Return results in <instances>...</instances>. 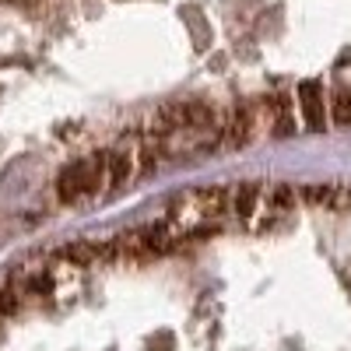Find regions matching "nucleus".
<instances>
[{"instance_id":"nucleus-8","label":"nucleus","mask_w":351,"mask_h":351,"mask_svg":"<svg viewBox=\"0 0 351 351\" xmlns=\"http://www.w3.org/2000/svg\"><path fill=\"white\" fill-rule=\"evenodd\" d=\"M260 200H263V186L260 183H239L232 190V215H236L239 225H256V215H260Z\"/></svg>"},{"instance_id":"nucleus-6","label":"nucleus","mask_w":351,"mask_h":351,"mask_svg":"<svg viewBox=\"0 0 351 351\" xmlns=\"http://www.w3.org/2000/svg\"><path fill=\"white\" fill-rule=\"evenodd\" d=\"M299 204V186H288V183H278L271 190H263V200H260V228H274L278 221H285Z\"/></svg>"},{"instance_id":"nucleus-3","label":"nucleus","mask_w":351,"mask_h":351,"mask_svg":"<svg viewBox=\"0 0 351 351\" xmlns=\"http://www.w3.org/2000/svg\"><path fill=\"white\" fill-rule=\"evenodd\" d=\"M263 127V102L260 99H246V102H236L228 109V116L221 120V130H218V144L225 148H246V144L256 141V130ZM267 130V127H263Z\"/></svg>"},{"instance_id":"nucleus-1","label":"nucleus","mask_w":351,"mask_h":351,"mask_svg":"<svg viewBox=\"0 0 351 351\" xmlns=\"http://www.w3.org/2000/svg\"><path fill=\"white\" fill-rule=\"evenodd\" d=\"M218 130H221V116L215 106L208 102H169L155 112L152 123V137H180V134H193V137H211L218 144Z\"/></svg>"},{"instance_id":"nucleus-4","label":"nucleus","mask_w":351,"mask_h":351,"mask_svg":"<svg viewBox=\"0 0 351 351\" xmlns=\"http://www.w3.org/2000/svg\"><path fill=\"white\" fill-rule=\"evenodd\" d=\"M260 102H263V127H267L271 137L285 141L299 134V106L288 88H278V92L263 95Z\"/></svg>"},{"instance_id":"nucleus-5","label":"nucleus","mask_w":351,"mask_h":351,"mask_svg":"<svg viewBox=\"0 0 351 351\" xmlns=\"http://www.w3.org/2000/svg\"><path fill=\"white\" fill-rule=\"evenodd\" d=\"M295 106H299V123L313 134L327 130V92L319 81H302L295 92Z\"/></svg>"},{"instance_id":"nucleus-2","label":"nucleus","mask_w":351,"mask_h":351,"mask_svg":"<svg viewBox=\"0 0 351 351\" xmlns=\"http://www.w3.org/2000/svg\"><path fill=\"white\" fill-rule=\"evenodd\" d=\"M102 186H106L102 155L77 158V162L64 165L60 176H56V197H60V204H77L84 197H95V193H102Z\"/></svg>"},{"instance_id":"nucleus-7","label":"nucleus","mask_w":351,"mask_h":351,"mask_svg":"<svg viewBox=\"0 0 351 351\" xmlns=\"http://www.w3.org/2000/svg\"><path fill=\"white\" fill-rule=\"evenodd\" d=\"M102 176H106V193H120L134 180V152L130 148H112L102 152Z\"/></svg>"},{"instance_id":"nucleus-11","label":"nucleus","mask_w":351,"mask_h":351,"mask_svg":"<svg viewBox=\"0 0 351 351\" xmlns=\"http://www.w3.org/2000/svg\"><path fill=\"white\" fill-rule=\"evenodd\" d=\"M4 4H28V0H4Z\"/></svg>"},{"instance_id":"nucleus-10","label":"nucleus","mask_w":351,"mask_h":351,"mask_svg":"<svg viewBox=\"0 0 351 351\" xmlns=\"http://www.w3.org/2000/svg\"><path fill=\"white\" fill-rule=\"evenodd\" d=\"M165 158V152H162V144L152 137V141H144V148L134 155V176H155V169H158V162Z\"/></svg>"},{"instance_id":"nucleus-9","label":"nucleus","mask_w":351,"mask_h":351,"mask_svg":"<svg viewBox=\"0 0 351 351\" xmlns=\"http://www.w3.org/2000/svg\"><path fill=\"white\" fill-rule=\"evenodd\" d=\"M327 120L334 127H351V84H334L327 95Z\"/></svg>"}]
</instances>
